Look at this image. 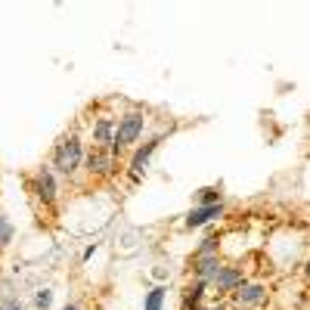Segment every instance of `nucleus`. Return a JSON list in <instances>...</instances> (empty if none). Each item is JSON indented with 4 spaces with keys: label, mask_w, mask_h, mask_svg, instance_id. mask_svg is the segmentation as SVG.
I'll return each mask as SVG.
<instances>
[{
    "label": "nucleus",
    "mask_w": 310,
    "mask_h": 310,
    "mask_svg": "<svg viewBox=\"0 0 310 310\" xmlns=\"http://www.w3.org/2000/svg\"><path fill=\"white\" fill-rule=\"evenodd\" d=\"M143 134V115L140 112H131V115H124L121 118V127H118V134L112 137V149L118 152L121 146H127V143H137V137Z\"/></svg>",
    "instance_id": "obj_1"
},
{
    "label": "nucleus",
    "mask_w": 310,
    "mask_h": 310,
    "mask_svg": "<svg viewBox=\"0 0 310 310\" xmlns=\"http://www.w3.org/2000/svg\"><path fill=\"white\" fill-rule=\"evenodd\" d=\"M4 310H22V304H19V301H10V304H7Z\"/></svg>",
    "instance_id": "obj_15"
},
{
    "label": "nucleus",
    "mask_w": 310,
    "mask_h": 310,
    "mask_svg": "<svg viewBox=\"0 0 310 310\" xmlns=\"http://www.w3.org/2000/svg\"><path fill=\"white\" fill-rule=\"evenodd\" d=\"M261 298H264V289L261 286H248V289L239 292V301H245V304H257Z\"/></svg>",
    "instance_id": "obj_8"
},
{
    "label": "nucleus",
    "mask_w": 310,
    "mask_h": 310,
    "mask_svg": "<svg viewBox=\"0 0 310 310\" xmlns=\"http://www.w3.org/2000/svg\"><path fill=\"white\" fill-rule=\"evenodd\" d=\"M214 282H217L220 289H232V286L242 282V276L236 273V270H217V273H214Z\"/></svg>",
    "instance_id": "obj_5"
},
{
    "label": "nucleus",
    "mask_w": 310,
    "mask_h": 310,
    "mask_svg": "<svg viewBox=\"0 0 310 310\" xmlns=\"http://www.w3.org/2000/svg\"><path fill=\"white\" fill-rule=\"evenodd\" d=\"M162 301H165V289H152L146 298V310H162Z\"/></svg>",
    "instance_id": "obj_10"
},
{
    "label": "nucleus",
    "mask_w": 310,
    "mask_h": 310,
    "mask_svg": "<svg viewBox=\"0 0 310 310\" xmlns=\"http://www.w3.org/2000/svg\"><path fill=\"white\" fill-rule=\"evenodd\" d=\"M53 162L62 174H71L77 168V162H81V143L77 140H65L56 146V155H53Z\"/></svg>",
    "instance_id": "obj_2"
},
{
    "label": "nucleus",
    "mask_w": 310,
    "mask_h": 310,
    "mask_svg": "<svg viewBox=\"0 0 310 310\" xmlns=\"http://www.w3.org/2000/svg\"><path fill=\"white\" fill-rule=\"evenodd\" d=\"M155 146H159V143H146V146L134 155V162H131V168H134V171H143V168L149 165V155L155 152Z\"/></svg>",
    "instance_id": "obj_6"
},
{
    "label": "nucleus",
    "mask_w": 310,
    "mask_h": 310,
    "mask_svg": "<svg viewBox=\"0 0 310 310\" xmlns=\"http://www.w3.org/2000/svg\"><path fill=\"white\" fill-rule=\"evenodd\" d=\"M87 165H90V171H109V152L93 149V152H90V159H87Z\"/></svg>",
    "instance_id": "obj_7"
},
{
    "label": "nucleus",
    "mask_w": 310,
    "mask_h": 310,
    "mask_svg": "<svg viewBox=\"0 0 310 310\" xmlns=\"http://www.w3.org/2000/svg\"><path fill=\"white\" fill-rule=\"evenodd\" d=\"M202 199H205V205H214V189H205Z\"/></svg>",
    "instance_id": "obj_14"
},
{
    "label": "nucleus",
    "mask_w": 310,
    "mask_h": 310,
    "mask_svg": "<svg viewBox=\"0 0 310 310\" xmlns=\"http://www.w3.org/2000/svg\"><path fill=\"white\" fill-rule=\"evenodd\" d=\"M65 310H77V307H74V304H68V307H65Z\"/></svg>",
    "instance_id": "obj_16"
},
{
    "label": "nucleus",
    "mask_w": 310,
    "mask_h": 310,
    "mask_svg": "<svg viewBox=\"0 0 310 310\" xmlns=\"http://www.w3.org/2000/svg\"><path fill=\"white\" fill-rule=\"evenodd\" d=\"M10 239H13V226H10L7 217H0V245H7Z\"/></svg>",
    "instance_id": "obj_12"
},
{
    "label": "nucleus",
    "mask_w": 310,
    "mask_h": 310,
    "mask_svg": "<svg viewBox=\"0 0 310 310\" xmlns=\"http://www.w3.org/2000/svg\"><path fill=\"white\" fill-rule=\"evenodd\" d=\"M217 270H220V267H217V257H205V261H202V267H199V276H202V279H208V276H214V273H217Z\"/></svg>",
    "instance_id": "obj_11"
},
{
    "label": "nucleus",
    "mask_w": 310,
    "mask_h": 310,
    "mask_svg": "<svg viewBox=\"0 0 310 310\" xmlns=\"http://www.w3.org/2000/svg\"><path fill=\"white\" fill-rule=\"evenodd\" d=\"M93 137H96L99 143H112V121H109V118H102V121L96 124V131H93Z\"/></svg>",
    "instance_id": "obj_9"
},
{
    "label": "nucleus",
    "mask_w": 310,
    "mask_h": 310,
    "mask_svg": "<svg viewBox=\"0 0 310 310\" xmlns=\"http://www.w3.org/2000/svg\"><path fill=\"white\" fill-rule=\"evenodd\" d=\"M50 301H53V292H47V289H44V292H37V307H44V310H47Z\"/></svg>",
    "instance_id": "obj_13"
},
{
    "label": "nucleus",
    "mask_w": 310,
    "mask_h": 310,
    "mask_svg": "<svg viewBox=\"0 0 310 310\" xmlns=\"http://www.w3.org/2000/svg\"><path fill=\"white\" fill-rule=\"evenodd\" d=\"M37 196H41V199H47V202L56 196V186H53L50 171H41V174H37Z\"/></svg>",
    "instance_id": "obj_4"
},
{
    "label": "nucleus",
    "mask_w": 310,
    "mask_h": 310,
    "mask_svg": "<svg viewBox=\"0 0 310 310\" xmlns=\"http://www.w3.org/2000/svg\"><path fill=\"white\" fill-rule=\"evenodd\" d=\"M220 214H223L220 202H217V205H202V208H196V211H189L186 226H202V223H208V220H214V217H220Z\"/></svg>",
    "instance_id": "obj_3"
}]
</instances>
